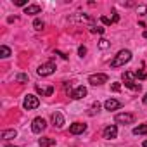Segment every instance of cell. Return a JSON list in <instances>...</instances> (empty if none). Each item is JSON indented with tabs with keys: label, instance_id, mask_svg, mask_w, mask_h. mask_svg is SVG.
<instances>
[{
	"label": "cell",
	"instance_id": "cell-1",
	"mask_svg": "<svg viewBox=\"0 0 147 147\" xmlns=\"http://www.w3.org/2000/svg\"><path fill=\"white\" fill-rule=\"evenodd\" d=\"M130 61H131V52H130V50H119V52L116 54V57L113 59L111 67H121V66H125V64L130 62Z\"/></svg>",
	"mask_w": 147,
	"mask_h": 147
},
{
	"label": "cell",
	"instance_id": "cell-2",
	"mask_svg": "<svg viewBox=\"0 0 147 147\" xmlns=\"http://www.w3.org/2000/svg\"><path fill=\"white\" fill-rule=\"evenodd\" d=\"M123 82H125V87H128V88H131V90H140L142 87H140V83H137V76L133 75V73H130V71H125L123 73Z\"/></svg>",
	"mask_w": 147,
	"mask_h": 147
},
{
	"label": "cell",
	"instance_id": "cell-3",
	"mask_svg": "<svg viewBox=\"0 0 147 147\" xmlns=\"http://www.w3.org/2000/svg\"><path fill=\"white\" fill-rule=\"evenodd\" d=\"M54 71H55V64H54L52 61H47V62L40 64L38 69H36V73H38L40 76H49V75H52Z\"/></svg>",
	"mask_w": 147,
	"mask_h": 147
},
{
	"label": "cell",
	"instance_id": "cell-4",
	"mask_svg": "<svg viewBox=\"0 0 147 147\" xmlns=\"http://www.w3.org/2000/svg\"><path fill=\"white\" fill-rule=\"evenodd\" d=\"M40 106V100H38V97L36 95H31V94H28L26 97H24V102H23V107L26 109V111H31V109H36Z\"/></svg>",
	"mask_w": 147,
	"mask_h": 147
},
{
	"label": "cell",
	"instance_id": "cell-5",
	"mask_svg": "<svg viewBox=\"0 0 147 147\" xmlns=\"http://www.w3.org/2000/svg\"><path fill=\"white\" fill-rule=\"evenodd\" d=\"M107 80H109V76L106 75V73H97V75H90L88 76V83H92V85H102V83H107Z\"/></svg>",
	"mask_w": 147,
	"mask_h": 147
},
{
	"label": "cell",
	"instance_id": "cell-6",
	"mask_svg": "<svg viewBox=\"0 0 147 147\" xmlns=\"http://www.w3.org/2000/svg\"><path fill=\"white\" fill-rule=\"evenodd\" d=\"M45 128H47V121L43 118H35L31 121V131L33 133H42Z\"/></svg>",
	"mask_w": 147,
	"mask_h": 147
},
{
	"label": "cell",
	"instance_id": "cell-7",
	"mask_svg": "<svg viewBox=\"0 0 147 147\" xmlns=\"http://www.w3.org/2000/svg\"><path fill=\"white\" fill-rule=\"evenodd\" d=\"M114 121H116V123H119V125H130V123H133V121H135V116H133V114H130V113H119V114H116Z\"/></svg>",
	"mask_w": 147,
	"mask_h": 147
},
{
	"label": "cell",
	"instance_id": "cell-8",
	"mask_svg": "<svg viewBox=\"0 0 147 147\" xmlns=\"http://www.w3.org/2000/svg\"><path fill=\"white\" fill-rule=\"evenodd\" d=\"M87 95V88L82 85V87H76L75 90H71V94H69V97L71 99H75V100H80V99H83Z\"/></svg>",
	"mask_w": 147,
	"mask_h": 147
},
{
	"label": "cell",
	"instance_id": "cell-9",
	"mask_svg": "<svg viewBox=\"0 0 147 147\" xmlns=\"http://www.w3.org/2000/svg\"><path fill=\"white\" fill-rule=\"evenodd\" d=\"M87 130V125L85 123H73L71 126H69V133L71 135H80V133H83Z\"/></svg>",
	"mask_w": 147,
	"mask_h": 147
},
{
	"label": "cell",
	"instance_id": "cell-10",
	"mask_svg": "<svg viewBox=\"0 0 147 147\" xmlns=\"http://www.w3.org/2000/svg\"><path fill=\"white\" fill-rule=\"evenodd\" d=\"M104 107H106V111H116V109L121 107V102L116 100V99H107L104 102Z\"/></svg>",
	"mask_w": 147,
	"mask_h": 147
},
{
	"label": "cell",
	"instance_id": "cell-11",
	"mask_svg": "<svg viewBox=\"0 0 147 147\" xmlns=\"http://www.w3.org/2000/svg\"><path fill=\"white\" fill-rule=\"evenodd\" d=\"M116 137H118V128H116V125H109V126L104 130V138L111 140V138H116Z\"/></svg>",
	"mask_w": 147,
	"mask_h": 147
},
{
	"label": "cell",
	"instance_id": "cell-12",
	"mask_svg": "<svg viewBox=\"0 0 147 147\" xmlns=\"http://www.w3.org/2000/svg\"><path fill=\"white\" fill-rule=\"evenodd\" d=\"M36 92L42 95V97H50L54 94V87H42V85H36Z\"/></svg>",
	"mask_w": 147,
	"mask_h": 147
},
{
	"label": "cell",
	"instance_id": "cell-13",
	"mask_svg": "<svg viewBox=\"0 0 147 147\" xmlns=\"http://www.w3.org/2000/svg\"><path fill=\"white\" fill-rule=\"evenodd\" d=\"M52 123H54L57 128H62V126H64V116H62L59 111H55V113L52 114Z\"/></svg>",
	"mask_w": 147,
	"mask_h": 147
},
{
	"label": "cell",
	"instance_id": "cell-14",
	"mask_svg": "<svg viewBox=\"0 0 147 147\" xmlns=\"http://www.w3.org/2000/svg\"><path fill=\"white\" fill-rule=\"evenodd\" d=\"M42 12V7L40 5H36V4H33V5H28L26 9H24V14H40Z\"/></svg>",
	"mask_w": 147,
	"mask_h": 147
},
{
	"label": "cell",
	"instance_id": "cell-15",
	"mask_svg": "<svg viewBox=\"0 0 147 147\" xmlns=\"http://www.w3.org/2000/svg\"><path fill=\"white\" fill-rule=\"evenodd\" d=\"M38 144H40V147H52V145L55 144V138L43 137V138H40V140H38Z\"/></svg>",
	"mask_w": 147,
	"mask_h": 147
},
{
	"label": "cell",
	"instance_id": "cell-16",
	"mask_svg": "<svg viewBox=\"0 0 147 147\" xmlns=\"http://www.w3.org/2000/svg\"><path fill=\"white\" fill-rule=\"evenodd\" d=\"M133 135H147V123L135 126L133 128Z\"/></svg>",
	"mask_w": 147,
	"mask_h": 147
},
{
	"label": "cell",
	"instance_id": "cell-17",
	"mask_svg": "<svg viewBox=\"0 0 147 147\" xmlns=\"http://www.w3.org/2000/svg\"><path fill=\"white\" fill-rule=\"evenodd\" d=\"M18 135V131L16 130H4L2 133H0V137H2L4 140H9V138H14Z\"/></svg>",
	"mask_w": 147,
	"mask_h": 147
},
{
	"label": "cell",
	"instance_id": "cell-18",
	"mask_svg": "<svg viewBox=\"0 0 147 147\" xmlns=\"http://www.w3.org/2000/svg\"><path fill=\"white\" fill-rule=\"evenodd\" d=\"M11 55V49L7 47V45H2L0 47V57H4V59H7Z\"/></svg>",
	"mask_w": 147,
	"mask_h": 147
},
{
	"label": "cell",
	"instance_id": "cell-19",
	"mask_svg": "<svg viewBox=\"0 0 147 147\" xmlns=\"http://www.w3.org/2000/svg\"><path fill=\"white\" fill-rule=\"evenodd\" d=\"M43 26H45V24H43V21H42V19H35V21H33V28H35L36 31H42V30H43Z\"/></svg>",
	"mask_w": 147,
	"mask_h": 147
},
{
	"label": "cell",
	"instance_id": "cell-20",
	"mask_svg": "<svg viewBox=\"0 0 147 147\" xmlns=\"http://www.w3.org/2000/svg\"><path fill=\"white\" fill-rule=\"evenodd\" d=\"M90 31H92V33H99V35H102V33H104V28L95 26V24H90Z\"/></svg>",
	"mask_w": 147,
	"mask_h": 147
},
{
	"label": "cell",
	"instance_id": "cell-21",
	"mask_svg": "<svg viewBox=\"0 0 147 147\" xmlns=\"http://www.w3.org/2000/svg\"><path fill=\"white\" fill-rule=\"evenodd\" d=\"M16 82H19V83H26V82H28V75H23V73H21V75L16 76Z\"/></svg>",
	"mask_w": 147,
	"mask_h": 147
},
{
	"label": "cell",
	"instance_id": "cell-22",
	"mask_svg": "<svg viewBox=\"0 0 147 147\" xmlns=\"http://www.w3.org/2000/svg\"><path fill=\"white\" fill-rule=\"evenodd\" d=\"M99 47H100L102 50H104V49H107V47H109V40H106V38H100V40H99Z\"/></svg>",
	"mask_w": 147,
	"mask_h": 147
},
{
	"label": "cell",
	"instance_id": "cell-23",
	"mask_svg": "<svg viewBox=\"0 0 147 147\" xmlns=\"http://www.w3.org/2000/svg\"><path fill=\"white\" fill-rule=\"evenodd\" d=\"M100 21H102V23H104L106 26H109V24H113V19H109V18H106V16H102V18H100Z\"/></svg>",
	"mask_w": 147,
	"mask_h": 147
},
{
	"label": "cell",
	"instance_id": "cell-24",
	"mask_svg": "<svg viewBox=\"0 0 147 147\" xmlns=\"http://www.w3.org/2000/svg\"><path fill=\"white\" fill-rule=\"evenodd\" d=\"M85 54H87V47H85V45H82V47L78 49V55H80V57H83Z\"/></svg>",
	"mask_w": 147,
	"mask_h": 147
},
{
	"label": "cell",
	"instance_id": "cell-25",
	"mask_svg": "<svg viewBox=\"0 0 147 147\" xmlns=\"http://www.w3.org/2000/svg\"><path fill=\"white\" fill-rule=\"evenodd\" d=\"M99 107H100V104H99V102H95V104L92 106V109H90V114H94V113H97V111H99Z\"/></svg>",
	"mask_w": 147,
	"mask_h": 147
},
{
	"label": "cell",
	"instance_id": "cell-26",
	"mask_svg": "<svg viewBox=\"0 0 147 147\" xmlns=\"http://www.w3.org/2000/svg\"><path fill=\"white\" fill-rule=\"evenodd\" d=\"M111 90H113V92H119V90H121V85H119V83H113Z\"/></svg>",
	"mask_w": 147,
	"mask_h": 147
},
{
	"label": "cell",
	"instance_id": "cell-27",
	"mask_svg": "<svg viewBox=\"0 0 147 147\" xmlns=\"http://www.w3.org/2000/svg\"><path fill=\"white\" fill-rule=\"evenodd\" d=\"M14 4H16V5H26V4H28V0H16ZM26 7H28V5H26Z\"/></svg>",
	"mask_w": 147,
	"mask_h": 147
},
{
	"label": "cell",
	"instance_id": "cell-28",
	"mask_svg": "<svg viewBox=\"0 0 147 147\" xmlns=\"http://www.w3.org/2000/svg\"><path fill=\"white\" fill-rule=\"evenodd\" d=\"M118 19H119V16L116 14V11H113V23H118Z\"/></svg>",
	"mask_w": 147,
	"mask_h": 147
},
{
	"label": "cell",
	"instance_id": "cell-29",
	"mask_svg": "<svg viewBox=\"0 0 147 147\" xmlns=\"http://www.w3.org/2000/svg\"><path fill=\"white\" fill-rule=\"evenodd\" d=\"M138 12H142V14H145V12H147V7H145V5H142V7H138Z\"/></svg>",
	"mask_w": 147,
	"mask_h": 147
},
{
	"label": "cell",
	"instance_id": "cell-30",
	"mask_svg": "<svg viewBox=\"0 0 147 147\" xmlns=\"http://www.w3.org/2000/svg\"><path fill=\"white\" fill-rule=\"evenodd\" d=\"M55 54H57V55H61L62 59H67V55H66V54H62V52H59V50H55Z\"/></svg>",
	"mask_w": 147,
	"mask_h": 147
},
{
	"label": "cell",
	"instance_id": "cell-31",
	"mask_svg": "<svg viewBox=\"0 0 147 147\" xmlns=\"http://www.w3.org/2000/svg\"><path fill=\"white\" fill-rule=\"evenodd\" d=\"M144 102H145V104H147V94H145V95H144Z\"/></svg>",
	"mask_w": 147,
	"mask_h": 147
},
{
	"label": "cell",
	"instance_id": "cell-32",
	"mask_svg": "<svg viewBox=\"0 0 147 147\" xmlns=\"http://www.w3.org/2000/svg\"><path fill=\"white\" fill-rule=\"evenodd\" d=\"M142 145H144V147H147V140H145V142H144V144H142Z\"/></svg>",
	"mask_w": 147,
	"mask_h": 147
},
{
	"label": "cell",
	"instance_id": "cell-33",
	"mask_svg": "<svg viewBox=\"0 0 147 147\" xmlns=\"http://www.w3.org/2000/svg\"><path fill=\"white\" fill-rule=\"evenodd\" d=\"M7 147H16V145H7Z\"/></svg>",
	"mask_w": 147,
	"mask_h": 147
}]
</instances>
